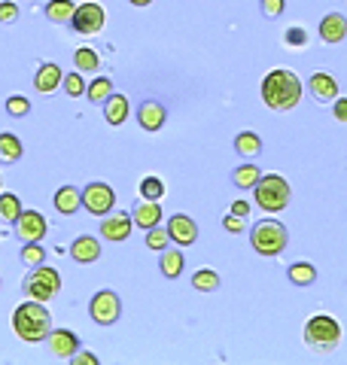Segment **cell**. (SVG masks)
<instances>
[{
    "instance_id": "6da1fadb",
    "label": "cell",
    "mask_w": 347,
    "mask_h": 365,
    "mask_svg": "<svg viewBox=\"0 0 347 365\" xmlns=\"http://www.w3.org/2000/svg\"><path fill=\"white\" fill-rule=\"evenodd\" d=\"M262 101L277 113L293 110L298 101H302V79L293 71H271L262 79Z\"/></svg>"
},
{
    "instance_id": "7a4b0ae2",
    "label": "cell",
    "mask_w": 347,
    "mask_h": 365,
    "mask_svg": "<svg viewBox=\"0 0 347 365\" xmlns=\"http://www.w3.org/2000/svg\"><path fill=\"white\" fill-rule=\"evenodd\" d=\"M13 329H16V335L21 341H28V344H40V341L49 338V332H52V317H49V311H46L43 302L31 299V302L16 307Z\"/></svg>"
},
{
    "instance_id": "3957f363",
    "label": "cell",
    "mask_w": 347,
    "mask_h": 365,
    "mask_svg": "<svg viewBox=\"0 0 347 365\" xmlns=\"http://www.w3.org/2000/svg\"><path fill=\"white\" fill-rule=\"evenodd\" d=\"M305 344L314 353H332L341 344V326L329 314H317L305 323Z\"/></svg>"
},
{
    "instance_id": "277c9868",
    "label": "cell",
    "mask_w": 347,
    "mask_h": 365,
    "mask_svg": "<svg viewBox=\"0 0 347 365\" xmlns=\"http://www.w3.org/2000/svg\"><path fill=\"white\" fill-rule=\"evenodd\" d=\"M289 241V235H286V228L281 222H274V220H265V222H256L253 225V232H250V244L253 250H256L259 256H277V253H283V247Z\"/></svg>"
},
{
    "instance_id": "5b68a950",
    "label": "cell",
    "mask_w": 347,
    "mask_h": 365,
    "mask_svg": "<svg viewBox=\"0 0 347 365\" xmlns=\"http://www.w3.org/2000/svg\"><path fill=\"white\" fill-rule=\"evenodd\" d=\"M256 204L262 210H268V213H277V210H283L286 204H289V182L281 177V174H265V177H259V182L256 186Z\"/></svg>"
},
{
    "instance_id": "8992f818",
    "label": "cell",
    "mask_w": 347,
    "mask_h": 365,
    "mask_svg": "<svg viewBox=\"0 0 347 365\" xmlns=\"http://www.w3.org/2000/svg\"><path fill=\"white\" fill-rule=\"evenodd\" d=\"M58 289H61V277H58L55 268H46V265H37L28 277H25V292L31 295V299L37 302H49L58 295Z\"/></svg>"
},
{
    "instance_id": "52a82bcc",
    "label": "cell",
    "mask_w": 347,
    "mask_h": 365,
    "mask_svg": "<svg viewBox=\"0 0 347 365\" xmlns=\"http://www.w3.org/2000/svg\"><path fill=\"white\" fill-rule=\"evenodd\" d=\"M89 311H91V319H95L98 326H113L116 319H119V314H122L119 295H116L113 289H104V292H98L95 299H91Z\"/></svg>"
},
{
    "instance_id": "ba28073f",
    "label": "cell",
    "mask_w": 347,
    "mask_h": 365,
    "mask_svg": "<svg viewBox=\"0 0 347 365\" xmlns=\"http://www.w3.org/2000/svg\"><path fill=\"white\" fill-rule=\"evenodd\" d=\"M83 207L95 216H104L116 207V192L107 186V182H89L83 189Z\"/></svg>"
},
{
    "instance_id": "9c48e42d",
    "label": "cell",
    "mask_w": 347,
    "mask_h": 365,
    "mask_svg": "<svg viewBox=\"0 0 347 365\" xmlns=\"http://www.w3.org/2000/svg\"><path fill=\"white\" fill-rule=\"evenodd\" d=\"M104 19H107L104 6H101V4H91V0H89V4H79V6H76L71 25H74L79 34H86V37H95V34H101V28H104Z\"/></svg>"
},
{
    "instance_id": "30bf717a",
    "label": "cell",
    "mask_w": 347,
    "mask_h": 365,
    "mask_svg": "<svg viewBox=\"0 0 347 365\" xmlns=\"http://www.w3.org/2000/svg\"><path fill=\"white\" fill-rule=\"evenodd\" d=\"M13 225H16V235H19L25 244L43 241V235L49 232V222H46V216H43L40 210H21L19 220H16Z\"/></svg>"
},
{
    "instance_id": "8fae6325",
    "label": "cell",
    "mask_w": 347,
    "mask_h": 365,
    "mask_svg": "<svg viewBox=\"0 0 347 365\" xmlns=\"http://www.w3.org/2000/svg\"><path fill=\"white\" fill-rule=\"evenodd\" d=\"M168 232H171V241L180 244V247H189V244L198 241V225H195L189 216H183V213L171 216V220H168Z\"/></svg>"
},
{
    "instance_id": "7c38bea8",
    "label": "cell",
    "mask_w": 347,
    "mask_h": 365,
    "mask_svg": "<svg viewBox=\"0 0 347 365\" xmlns=\"http://www.w3.org/2000/svg\"><path fill=\"white\" fill-rule=\"evenodd\" d=\"M308 88L320 104H335V101H338V83H335V76H329V73H314L308 79Z\"/></svg>"
},
{
    "instance_id": "4fadbf2b",
    "label": "cell",
    "mask_w": 347,
    "mask_h": 365,
    "mask_svg": "<svg viewBox=\"0 0 347 365\" xmlns=\"http://www.w3.org/2000/svg\"><path fill=\"white\" fill-rule=\"evenodd\" d=\"M131 213H113L107 220L101 222V235L107 237V241H125V237L131 235Z\"/></svg>"
},
{
    "instance_id": "5bb4252c",
    "label": "cell",
    "mask_w": 347,
    "mask_h": 365,
    "mask_svg": "<svg viewBox=\"0 0 347 365\" xmlns=\"http://www.w3.org/2000/svg\"><path fill=\"white\" fill-rule=\"evenodd\" d=\"M79 347V341L74 332H67V329H52L49 332V350L55 353L58 359H71Z\"/></svg>"
},
{
    "instance_id": "9a60e30c",
    "label": "cell",
    "mask_w": 347,
    "mask_h": 365,
    "mask_svg": "<svg viewBox=\"0 0 347 365\" xmlns=\"http://www.w3.org/2000/svg\"><path fill=\"white\" fill-rule=\"evenodd\" d=\"M61 67H58L55 61H46V64H40V71H37V76H34V88L40 91V95H49V91H55L58 86H61Z\"/></svg>"
},
{
    "instance_id": "2e32d148",
    "label": "cell",
    "mask_w": 347,
    "mask_h": 365,
    "mask_svg": "<svg viewBox=\"0 0 347 365\" xmlns=\"http://www.w3.org/2000/svg\"><path fill=\"white\" fill-rule=\"evenodd\" d=\"M165 107L159 104V101H146V104H141V110H137V122H141L144 131H159L161 125H165Z\"/></svg>"
},
{
    "instance_id": "e0dca14e",
    "label": "cell",
    "mask_w": 347,
    "mask_h": 365,
    "mask_svg": "<svg viewBox=\"0 0 347 365\" xmlns=\"http://www.w3.org/2000/svg\"><path fill=\"white\" fill-rule=\"evenodd\" d=\"M71 256L79 262V265H91V262H98L101 256V244H98V237H76V241L71 244Z\"/></svg>"
},
{
    "instance_id": "ac0fdd59",
    "label": "cell",
    "mask_w": 347,
    "mask_h": 365,
    "mask_svg": "<svg viewBox=\"0 0 347 365\" xmlns=\"http://www.w3.org/2000/svg\"><path fill=\"white\" fill-rule=\"evenodd\" d=\"M131 220L137 222V228H156L161 222V207H159V201H141V204H134V210H131Z\"/></svg>"
},
{
    "instance_id": "d6986e66",
    "label": "cell",
    "mask_w": 347,
    "mask_h": 365,
    "mask_svg": "<svg viewBox=\"0 0 347 365\" xmlns=\"http://www.w3.org/2000/svg\"><path fill=\"white\" fill-rule=\"evenodd\" d=\"M320 37L326 43H341L347 37V19L341 13H329L320 21Z\"/></svg>"
},
{
    "instance_id": "ffe728a7",
    "label": "cell",
    "mask_w": 347,
    "mask_h": 365,
    "mask_svg": "<svg viewBox=\"0 0 347 365\" xmlns=\"http://www.w3.org/2000/svg\"><path fill=\"white\" fill-rule=\"evenodd\" d=\"M79 207H83V192H79L76 186H61V189L55 192V210H58V213L71 216V213H76Z\"/></svg>"
},
{
    "instance_id": "44dd1931",
    "label": "cell",
    "mask_w": 347,
    "mask_h": 365,
    "mask_svg": "<svg viewBox=\"0 0 347 365\" xmlns=\"http://www.w3.org/2000/svg\"><path fill=\"white\" fill-rule=\"evenodd\" d=\"M104 116H107L110 125H122L125 119H129V98L113 91V95L104 101Z\"/></svg>"
},
{
    "instance_id": "7402d4cb",
    "label": "cell",
    "mask_w": 347,
    "mask_h": 365,
    "mask_svg": "<svg viewBox=\"0 0 347 365\" xmlns=\"http://www.w3.org/2000/svg\"><path fill=\"white\" fill-rule=\"evenodd\" d=\"M76 4L74 0H49L46 4V19L55 21V25H64V21H74Z\"/></svg>"
},
{
    "instance_id": "603a6c76",
    "label": "cell",
    "mask_w": 347,
    "mask_h": 365,
    "mask_svg": "<svg viewBox=\"0 0 347 365\" xmlns=\"http://www.w3.org/2000/svg\"><path fill=\"white\" fill-rule=\"evenodd\" d=\"M19 158H21V140L16 134L4 131V134H0V162L13 165V162H19Z\"/></svg>"
},
{
    "instance_id": "cb8c5ba5",
    "label": "cell",
    "mask_w": 347,
    "mask_h": 365,
    "mask_svg": "<svg viewBox=\"0 0 347 365\" xmlns=\"http://www.w3.org/2000/svg\"><path fill=\"white\" fill-rule=\"evenodd\" d=\"M159 268L165 277H180L183 274V253L180 250H161V259H159Z\"/></svg>"
},
{
    "instance_id": "d4e9b609",
    "label": "cell",
    "mask_w": 347,
    "mask_h": 365,
    "mask_svg": "<svg viewBox=\"0 0 347 365\" xmlns=\"http://www.w3.org/2000/svg\"><path fill=\"white\" fill-rule=\"evenodd\" d=\"M235 153H238V155H244V158L259 155V153H262V140H259V134H253V131L238 134V137H235Z\"/></svg>"
},
{
    "instance_id": "484cf974",
    "label": "cell",
    "mask_w": 347,
    "mask_h": 365,
    "mask_svg": "<svg viewBox=\"0 0 347 365\" xmlns=\"http://www.w3.org/2000/svg\"><path fill=\"white\" fill-rule=\"evenodd\" d=\"M289 280H293L296 287H311V283L317 280V268L308 265V262H296V265H289Z\"/></svg>"
},
{
    "instance_id": "4316f807",
    "label": "cell",
    "mask_w": 347,
    "mask_h": 365,
    "mask_svg": "<svg viewBox=\"0 0 347 365\" xmlns=\"http://www.w3.org/2000/svg\"><path fill=\"white\" fill-rule=\"evenodd\" d=\"M74 64H76V71H79V73H95L98 67H101V58H98V52H95V49L83 46V49H76Z\"/></svg>"
},
{
    "instance_id": "83f0119b",
    "label": "cell",
    "mask_w": 347,
    "mask_h": 365,
    "mask_svg": "<svg viewBox=\"0 0 347 365\" xmlns=\"http://www.w3.org/2000/svg\"><path fill=\"white\" fill-rule=\"evenodd\" d=\"M19 213H21V201L13 195V192H4V195H0V220H4V222H16Z\"/></svg>"
},
{
    "instance_id": "f1b7e54d",
    "label": "cell",
    "mask_w": 347,
    "mask_h": 365,
    "mask_svg": "<svg viewBox=\"0 0 347 365\" xmlns=\"http://www.w3.org/2000/svg\"><path fill=\"white\" fill-rule=\"evenodd\" d=\"M86 91H89V101H91V104H104V101L113 95V83H110L107 76H98L95 83H89Z\"/></svg>"
},
{
    "instance_id": "f546056e",
    "label": "cell",
    "mask_w": 347,
    "mask_h": 365,
    "mask_svg": "<svg viewBox=\"0 0 347 365\" xmlns=\"http://www.w3.org/2000/svg\"><path fill=\"white\" fill-rule=\"evenodd\" d=\"M259 168L256 165H241V168H235V174H231V180H235V186H241V189H250V186H256L259 182Z\"/></svg>"
},
{
    "instance_id": "4dcf8cb0",
    "label": "cell",
    "mask_w": 347,
    "mask_h": 365,
    "mask_svg": "<svg viewBox=\"0 0 347 365\" xmlns=\"http://www.w3.org/2000/svg\"><path fill=\"white\" fill-rule=\"evenodd\" d=\"M192 287H195V289H201V292H213V289L219 287V274L211 271V268L195 271V274H192Z\"/></svg>"
},
{
    "instance_id": "1f68e13d",
    "label": "cell",
    "mask_w": 347,
    "mask_h": 365,
    "mask_svg": "<svg viewBox=\"0 0 347 365\" xmlns=\"http://www.w3.org/2000/svg\"><path fill=\"white\" fill-rule=\"evenodd\" d=\"M137 192H141L144 201H161V198H165V182H161L159 177H146Z\"/></svg>"
},
{
    "instance_id": "d6a6232c",
    "label": "cell",
    "mask_w": 347,
    "mask_h": 365,
    "mask_svg": "<svg viewBox=\"0 0 347 365\" xmlns=\"http://www.w3.org/2000/svg\"><path fill=\"white\" fill-rule=\"evenodd\" d=\"M43 259H46V250L40 247V241H31V244H25V250H21V262L31 268L43 265Z\"/></svg>"
},
{
    "instance_id": "836d02e7",
    "label": "cell",
    "mask_w": 347,
    "mask_h": 365,
    "mask_svg": "<svg viewBox=\"0 0 347 365\" xmlns=\"http://www.w3.org/2000/svg\"><path fill=\"white\" fill-rule=\"evenodd\" d=\"M168 244H171V232H168V228H149V235H146V247L149 250H159V253H161V250H168Z\"/></svg>"
},
{
    "instance_id": "e575fe53",
    "label": "cell",
    "mask_w": 347,
    "mask_h": 365,
    "mask_svg": "<svg viewBox=\"0 0 347 365\" xmlns=\"http://www.w3.org/2000/svg\"><path fill=\"white\" fill-rule=\"evenodd\" d=\"M64 91H67L71 98L86 95V83H83V76H79V73H67V76H64Z\"/></svg>"
},
{
    "instance_id": "d590c367",
    "label": "cell",
    "mask_w": 347,
    "mask_h": 365,
    "mask_svg": "<svg viewBox=\"0 0 347 365\" xmlns=\"http://www.w3.org/2000/svg\"><path fill=\"white\" fill-rule=\"evenodd\" d=\"M28 110H31V101L21 98V95H16V98L6 101V113H9V116H25Z\"/></svg>"
},
{
    "instance_id": "8d00e7d4",
    "label": "cell",
    "mask_w": 347,
    "mask_h": 365,
    "mask_svg": "<svg viewBox=\"0 0 347 365\" xmlns=\"http://www.w3.org/2000/svg\"><path fill=\"white\" fill-rule=\"evenodd\" d=\"M283 40H286L289 46H296V49H298V46H305V43H308V34H305L302 28H289V31L283 34Z\"/></svg>"
},
{
    "instance_id": "74e56055",
    "label": "cell",
    "mask_w": 347,
    "mask_h": 365,
    "mask_svg": "<svg viewBox=\"0 0 347 365\" xmlns=\"http://www.w3.org/2000/svg\"><path fill=\"white\" fill-rule=\"evenodd\" d=\"M283 6H286V0H262V13L274 19V16H281L283 13Z\"/></svg>"
},
{
    "instance_id": "f35d334b",
    "label": "cell",
    "mask_w": 347,
    "mask_h": 365,
    "mask_svg": "<svg viewBox=\"0 0 347 365\" xmlns=\"http://www.w3.org/2000/svg\"><path fill=\"white\" fill-rule=\"evenodd\" d=\"M223 225H226V232L238 235V232H244V216H238V213H228L226 220H223Z\"/></svg>"
},
{
    "instance_id": "ab89813d",
    "label": "cell",
    "mask_w": 347,
    "mask_h": 365,
    "mask_svg": "<svg viewBox=\"0 0 347 365\" xmlns=\"http://www.w3.org/2000/svg\"><path fill=\"white\" fill-rule=\"evenodd\" d=\"M16 19H19V6L4 0V4H0V21H16Z\"/></svg>"
},
{
    "instance_id": "60d3db41",
    "label": "cell",
    "mask_w": 347,
    "mask_h": 365,
    "mask_svg": "<svg viewBox=\"0 0 347 365\" xmlns=\"http://www.w3.org/2000/svg\"><path fill=\"white\" fill-rule=\"evenodd\" d=\"M335 119H338V122H347V98H338V101H335Z\"/></svg>"
},
{
    "instance_id": "b9f144b4",
    "label": "cell",
    "mask_w": 347,
    "mask_h": 365,
    "mask_svg": "<svg viewBox=\"0 0 347 365\" xmlns=\"http://www.w3.org/2000/svg\"><path fill=\"white\" fill-rule=\"evenodd\" d=\"M76 365H98V356H95V353H79V356H76V353H74V356H71Z\"/></svg>"
},
{
    "instance_id": "7bdbcfd3",
    "label": "cell",
    "mask_w": 347,
    "mask_h": 365,
    "mask_svg": "<svg viewBox=\"0 0 347 365\" xmlns=\"http://www.w3.org/2000/svg\"><path fill=\"white\" fill-rule=\"evenodd\" d=\"M231 213L247 216V213H250V204H247V201H235V204H231Z\"/></svg>"
},
{
    "instance_id": "ee69618b",
    "label": "cell",
    "mask_w": 347,
    "mask_h": 365,
    "mask_svg": "<svg viewBox=\"0 0 347 365\" xmlns=\"http://www.w3.org/2000/svg\"><path fill=\"white\" fill-rule=\"evenodd\" d=\"M129 4H131V6H149L153 0H129Z\"/></svg>"
}]
</instances>
